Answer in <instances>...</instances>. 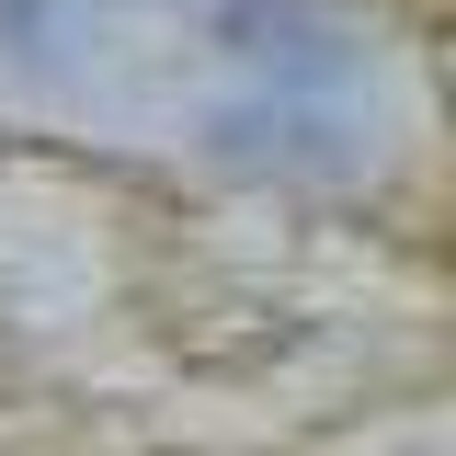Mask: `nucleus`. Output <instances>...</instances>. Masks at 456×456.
<instances>
[{"mask_svg":"<svg viewBox=\"0 0 456 456\" xmlns=\"http://www.w3.org/2000/svg\"><path fill=\"white\" fill-rule=\"evenodd\" d=\"M35 12H46V0H0V35H23V23H35Z\"/></svg>","mask_w":456,"mask_h":456,"instance_id":"1","label":"nucleus"}]
</instances>
